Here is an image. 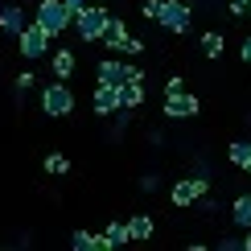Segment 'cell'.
Segmentation results:
<instances>
[{
	"mask_svg": "<svg viewBox=\"0 0 251 251\" xmlns=\"http://www.w3.org/2000/svg\"><path fill=\"white\" fill-rule=\"evenodd\" d=\"M33 21H37L41 29H46L50 37H62L66 29H75V8H70L66 0H37Z\"/></svg>",
	"mask_w": 251,
	"mask_h": 251,
	"instance_id": "1",
	"label": "cell"
},
{
	"mask_svg": "<svg viewBox=\"0 0 251 251\" xmlns=\"http://www.w3.org/2000/svg\"><path fill=\"white\" fill-rule=\"evenodd\" d=\"M41 111L54 116V120H66L70 111H75V91H70L66 78H54V82L41 87Z\"/></svg>",
	"mask_w": 251,
	"mask_h": 251,
	"instance_id": "2",
	"label": "cell"
},
{
	"mask_svg": "<svg viewBox=\"0 0 251 251\" xmlns=\"http://www.w3.org/2000/svg\"><path fill=\"white\" fill-rule=\"evenodd\" d=\"M107 25H111V13L107 8H99V4H87V8H78L75 13V33L78 41H103V33H107Z\"/></svg>",
	"mask_w": 251,
	"mask_h": 251,
	"instance_id": "3",
	"label": "cell"
},
{
	"mask_svg": "<svg viewBox=\"0 0 251 251\" xmlns=\"http://www.w3.org/2000/svg\"><path fill=\"white\" fill-rule=\"evenodd\" d=\"M206 194H210V177H206V173H194V177H181V181H173L169 202H173V206H198Z\"/></svg>",
	"mask_w": 251,
	"mask_h": 251,
	"instance_id": "4",
	"label": "cell"
},
{
	"mask_svg": "<svg viewBox=\"0 0 251 251\" xmlns=\"http://www.w3.org/2000/svg\"><path fill=\"white\" fill-rule=\"evenodd\" d=\"M50 41H54V37H50L46 29L37 25V21H29V25L17 33V50H21V58L37 62V58H46V54H50Z\"/></svg>",
	"mask_w": 251,
	"mask_h": 251,
	"instance_id": "5",
	"label": "cell"
},
{
	"mask_svg": "<svg viewBox=\"0 0 251 251\" xmlns=\"http://www.w3.org/2000/svg\"><path fill=\"white\" fill-rule=\"evenodd\" d=\"M103 46L111 50V54H144V41L140 37H132L128 33V25H124L120 17H111V25H107V33H103Z\"/></svg>",
	"mask_w": 251,
	"mask_h": 251,
	"instance_id": "6",
	"label": "cell"
},
{
	"mask_svg": "<svg viewBox=\"0 0 251 251\" xmlns=\"http://www.w3.org/2000/svg\"><path fill=\"white\" fill-rule=\"evenodd\" d=\"M156 25L169 29V33H190V4H185V0H161Z\"/></svg>",
	"mask_w": 251,
	"mask_h": 251,
	"instance_id": "7",
	"label": "cell"
},
{
	"mask_svg": "<svg viewBox=\"0 0 251 251\" xmlns=\"http://www.w3.org/2000/svg\"><path fill=\"white\" fill-rule=\"evenodd\" d=\"M165 116L169 120H194L198 111H202V99L190 95V91H173V95H165Z\"/></svg>",
	"mask_w": 251,
	"mask_h": 251,
	"instance_id": "8",
	"label": "cell"
},
{
	"mask_svg": "<svg viewBox=\"0 0 251 251\" xmlns=\"http://www.w3.org/2000/svg\"><path fill=\"white\" fill-rule=\"evenodd\" d=\"M91 103H95V116L99 120H111L124 107V103H120V87H111V82H99L95 95H91Z\"/></svg>",
	"mask_w": 251,
	"mask_h": 251,
	"instance_id": "9",
	"label": "cell"
},
{
	"mask_svg": "<svg viewBox=\"0 0 251 251\" xmlns=\"http://www.w3.org/2000/svg\"><path fill=\"white\" fill-rule=\"evenodd\" d=\"M25 25H29V17H25L21 4H4V8H0V33H4V37H17Z\"/></svg>",
	"mask_w": 251,
	"mask_h": 251,
	"instance_id": "10",
	"label": "cell"
},
{
	"mask_svg": "<svg viewBox=\"0 0 251 251\" xmlns=\"http://www.w3.org/2000/svg\"><path fill=\"white\" fill-rule=\"evenodd\" d=\"M95 75H99V82L120 87V82H128V62H120V58H103L99 66H95Z\"/></svg>",
	"mask_w": 251,
	"mask_h": 251,
	"instance_id": "11",
	"label": "cell"
},
{
	"mask_svg": "<svg viewBox=\"0 0 251 251\" xmlns=\"http://www.w3.org/2000/svg\"><path fill=\"white\" fill-rule=\"evenodd\" d=\"M70 247H75V251H111V239H107V231H103V235L75 231V235H70Z\"/></svg>",
	"mask_w": 251,
	"mask_h": 251,
	"instance_id": "12",
	"label": "cell"
},
{
	"mask_svg": "<svg viewBox=\"0 0 251 251\" xmlns=\"http://www.w3.org/2000/svg\"><path fill=\"white\" fill-rule=\"evenodd\" d=\"M75 66H78L75 50H54V58H50V75H54V78H66V82H70Z\"/></svg>",
	"mask_w": 251,
	"mask_h": 251,
	"instance_id": "13",
	"label": "cell"
},
{
	"mask_svg": "<svg viewBox=\"0 0 251 251\" xmlns=\"http://www.w3.org/2000/svg\"><path fill=\"white\" fill-rule=\"evenodd\" d=\"M226 161H231L239 173H251V140H231V149H226Z\"/></svg>",
	"mask_w": 251,
	"mask_h": 251,
	"instance_id": "14",
	"label": "cell"
},
{
	"mask_svg": "<svg viewBox=\"0 0 251 251\" xmlns=\"http://www.w3.org/2000/svg\"><path fill=\"white\" fill-rule=\"evenodd\" d=\"M120 103H124V107H144V82L140 78L120 82Z\"/></svg>",
	"mask_w": 251,
	"mask_h": 251,
	"instance_id": "15",
	"label": "cell"
},
{
	"mask_svg": "<svg viewBox=\"0 0 251 251\" xmlns=\"http://www.w3.org/2000/svg\"><path fill=\"white\" fill-rule=\"evenodd\" d=\"M231 218H235V226H239V231H251V194H239V198H235Z\"/></svg>",
	"mask_w": 251,
	"mask_h": 251,
	"instance_id": "16",
	"label": "cell"
},
{
	"mask_svg": "<svg viewBox=\"0 0 251 251\" xmlns=\"http://www.w3.org/2000/svg\"><path fill=\"white\" fill-rule=\"evenodd\" d=\"M198 41H202V54H206V58H223V50H226V37L214 33V29H206Z\"/></svg>",
	"mask_w": 251,
	"mask_h": 251,
	"instance_id": "17",
	"label": "cell"
},
{
	"mask_svg": "<svg viewBox=\"0 0 251 251\" xmlns=\"http://www.w3.org/2000/svg\"><path fill=\"white\" fill-rule=\"evenodd\" d=\"M128 231H132V239H136V243H140V239H152V218H149V214L128 218Z\"/></svg>",
	"mask_w": 251,
	"mask_h": 251,
	"instance_id": "18",
	"label": "cell"
},
{
	"mask_svg": "<svg viewBox=\"0 0 251 251\" xmlns=\"http://www.w3.org/2000/svg\"><path fill=\"white\" fill-rule=\"evenodd\" d=\"M46 173H50V177H66V173H70V161H66L62 152H50V156H46Z\"/></svg>",
	"mask_w": 251,
	"mask_h": 251,
	"instance_id": "19",
	"label": "cell"
},
{
	"mask_svg": "<svg viewBox=\"0 0 251 251\" xmlns=\"http://www.w3.org/2000/svg\"><path fill=\"white\" fill-rule=\"evenodd\" d=\"M107 239H111V247H124V243H132V231H128V223H107Z\"/></svg>",
	"mask_w": 251,
	"mask_h": 251,
	"instance_id": "20",
	"label": "cell"
},
{
	"mask_svg": "<svg viewBox=\"0 0 251 251\" xmlns=\"http://www.w3.org/2000/svg\"><path fill=\"white\" fill-rule=\"evenodd\" d=\"M132 111H136V107H120L116 116H111V136H120V132L132 124Z\"/></svg>",
	"mask_w": 251,
	"mask_h": 251,
	"instance_id": "21",
	"label": "cell"
},
{
	"mask_svg": "<svg viewBox=\"0 0 251 251\" xmlns=\"http://www.w3.org/2000/svg\"><path fill=\"white\" fill-rule=\"evenodd\" d=\"M33 82H37L33 70H21V75L13 78V91H17V95H25V91H33Z\"/></svg>",
	"mask_w": 251,
	"mask_h": 251,
	"instance_id": "22",
	"label": "cell"
},
{
	"mask_svg": "<svg viewBox=\"0 0 251 251\" xmlns=\"http://www.w3.org/2000/svg\"><path fill=\"white\" fill-rule=\"evenodd\" d=\"M247 8H251V0H226V13L231 17H247Z\"/></svg>",
	"mask_w": 251,
	"mask_h": 251,
	"instance_id": "23",
	"label": "cell"
},
{
	"mask_svg": "<svg viewBox=\"0 0 251 251\" xmlns=\"http://www.w3.org/2000/svg\"><path fill=\"white\" fill-rule=\"evenodd\" d=\"M140 13L149 17V21H156V17H161V0H144V4H140Z\"/></svg>",
	"mask_w": 251,
	"mask_h": 251,
	"instance_id": "24",
	"label": "cell"
},
{
	"mask_svg": "<svg viewBox=\"0 0 251 251\" xmlns=\"http://www.w3.org/2000/svg\"><path fill=\"white\" fill-rule=\"evenodd\" d=\"M156 185H161V177H156V173H144V177H140V190H144V194H152Z\"/></svg>",
	"mask_w": 251,
	"mask_h": 251,
	"instance_id": "25",
	"label": "cell"
},
{
	"mask_svg": "<svg viewBox=\"0 0 251 251\" xmlns=\"http://www.w3.org/2000/svg\"><path fill=\"white\" fill-rule=\"evenodd\" d=\"M173 91H185V82H181V75H169V82H165V95H173Z\"/></svg>",
	"mask_w": 251,
	"mask_h": 251,
	"instance_id": "26",
	"label": "cell"
},
{
	"mask_svg": "<svg viewBox=\"0 0 251 251\" xmlns=\"http://www.w3.org/2000/svg\"><path fill=\"white\" fill-rule=\"evenodd\" d=\"M239 58H243V62H251V37H243V46H239Z\"/></svg>",
	"mask_w": 251,
	"mask_h": 251,
	"instance_id": "27",
	"label": "cell"
},
{
	"mask_svg": "<svg viewBox=\"0 0 251 251\" xmlns=\"http://www.w3.org/2000/svg\"><path fill=\"white\" fill-rule=\"evenodd\" d=\"M66 4H70V8L78 13V8H87V0H66Z\"/></svg>",
	"mask_w": 251,
	"mask_h": 251,
	"instance_id": "28",
	"label": "cell"
},
{
	"mask_svg": "<svg viewBox=\"0 0 251 251\" xmlns=\"http://www.w3.org/2000/svg\"><path fill=\"white\" fill-rule=\"evenodd\" d=\"M243 251H251V231H247V235H243Z\"/></svg>",
	"mask_w": 251,
	"mask_h": 251,
	"instance_id": "29",
	"label": "cell"
},
{
	"mask_svg": "<svg viewBox=\"0 0 251 251\" xmlns=\"http://www.w3.org/2000/svg\"><path fill=\"white\" fill-rule=\"evenodd\" d=\"M247 17H251V8H247Z\"/></svg>",
	"mask_w": 251,
	"mask_h": 251,
	"instance_id": "30",
	"label": "cell"
}]
</instances>
